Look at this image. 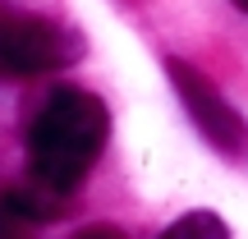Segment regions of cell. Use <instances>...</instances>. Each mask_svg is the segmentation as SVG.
<instances>
[{"mask_svg":"<svg viewBox=\"0 0 248 239\" xmlns=\"http://www.w3.org/2000/svg\"><path fill=\"white\" fill-rule=\"evenodd\" d=\"M110 133V111L101 97L83 88H51L28 120V166L46 189H74L97 166Z\"/></svg>","mask_w":248,"mask_h":239,"instance_id":"6da1fadb","label":"cell"},{"mask_svg":"<svg viewBox=\"0 0 248 239\" xmlns=\"http://www.w3.org/2000/svg\"><path fill=\"white\" fill-rule=\"evenodd\" d=\"M166 74H170V83H175L179 101L188 106L198 133H202V138L212 143L221 157L244 161V157H248V120L212 88V79H207L202 69H193L188 60H175V55L166 60Z\"/></svg>","mask_w":248,"mask_h":239,"instance_id":"3957f363","label":"cell"},{"mask_svg":"<svg viewBox=\"0 0 248 239\" xmlns=\"http://www.w3.org/2000/svg\"><path fill=\"white\" fill-rule=\"evenodd\" d=\"M74 239H124L115 225H88V230H78Z\"/></svg>","mask_w":248,"mask_h":239,"instance_id":"8992f818","label":"cell"},{"mask_svg":"<svg viewBox=\"0 0 248 239\" xmlns=\"http://www.w3.org/2000/svg\"><path fill=\"white\" fill-rule=\"evenodd\" d=\"M161 239H230V230H225V221L216 212H188V216H179Z\"/></svg>","mask_w":248,"mask_h":239,"instance_id":"5b68a950","label":"cell"},{"mask_svg":"<svg viewBox=\"0 0 248 239\" xmlns=\"http://www.w3.org/2000/svg\"><path fill=\"white\" fill-rule=\"evenodd\" d=\"M83 55V37L55 18L0 9V79L55 74Z\"/></svg>","mask_w":248,"mask_h":239,"instance_id":"7a4b0ae2","label":"cell"},{"mask_svg":"<svg viewBox=\"0 0 248 239\" xmlns=\"http://www.w3.org/2000/svg\"><path fill=\"white\" fill-rule=\"evenodd\" d=\"M234 5H239V9H248V0H234Z\"/></svg>","mask_w":248,"mask_h":239,"instance_id":"52a82bcc","label":"cell"},{"mask_svg":"<svg viewBox=\"0 0 248 239\" xmlns=\"http://www.w3.org/2000/svg\"><path fill=\"white\" fill-rule=\"evenodd\" d=\"M37 216L28 212V203L18 198V189H0V239H32Z\"/></svg>","mask_w":248,"mask_h":239,"instance_id":"277c9868","label":"cell"}]
</instances>
